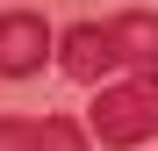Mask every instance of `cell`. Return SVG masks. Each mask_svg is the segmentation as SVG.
I'll list each match as a JSON object with an SVG mask.
<instances>
[{"label": "cell", "mask_w": 158, "mask_h": 151, "mask_svg": "<svg viewBox=\"0 0 158 151\" xmlns=\"http://www.w3.org/2000/svg\"><path fill=\"white\" fill-rule=\"evenodd\" d=\"M86 130H94V144H108V151L151 144L158 137V65L151 72H129V79H115V86H101Z\"/></svg>", "instance_id": "1"}, {"label": "cell", "mask_w": 158, "mask_h": 151, "mask_svg": "<svg viewBox=\"0 0 158 151\" xmlns=\"http://www.w3.org/2000/svg\"><path fill=\"white\" fill-rule=\"evenodd\" d=\"M58 58V36L36 7H7L0 15V79H29Z\"/></svg>", "instance_id": "2"}, {"label": "cell", "mask_w": 158, "mask_h": 151, "mask_svg": "<svg viewBox=\"0 0 158 151\" xmlns=\"http://www.w3.org/2000/svg\"><path fill=\"white\" fill-rule=\"evenodd\" d=\"M58 65H65V79H79V86L122 72V50H115V36H108V22H72V29L58 36Z\"/></svg>", "instance_id": "3"}, {"label": "cell", "mask_w": 158, "mask_h": 151, "mask_svg": "<svg viewBox=\"0 0 158 151\" xmlns=\"http://www.w3.org/2000/svg\"><path fill=\"white\" fill-rule=\"evenodd\" d=\"M108 36H115V50H122V72H151V65H158V15H151V7L115 15Z\"/></svg>", "instance_id": "4"}, {"label": "cell", "mask_w": 158, "mask_h": 151, "mask_svg": "<svg viewBox=\"0 0 158 151\" xmlns=\"http://www.w3.org/2000/svg\"><path fill=\"white\" fill-rule=\"evenodd\" d=\"M43 130L50 122L36 115H0V151H43Z\"/></svg>", "instance_id": "5"}]
</instances>
